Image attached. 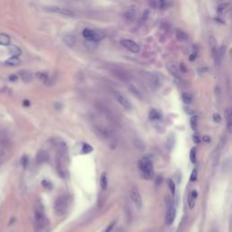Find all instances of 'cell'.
<instances>
[{"mask_svg":"<svg viewBox=\"0 0 232 232\" xmlns=\"http://www.w3.org/2000/svg\"><path fill=\"white\" fill-rule=\"evenodd\" d=\"M36 76H37V78H39L40 80H42L44 82H46L48 80V74L46 72H38L36 73Z\"/></svg>","mask_w":232,"mask_h":232,"instance_id":"cell-31","label":"cell"},{"mask_svg":"<svg viewBox=\"0 0 232 232\" xmlns=\"http://www.w3.org/2000/svg\"><path fill=\"white\" fill-rule=\"evenodd\" d=\"M135 14H136L135 10H134L133 8H130L124 14V17L128 21H132V20H133L134 17H135Z\"/></svg>","mask_w":232,"mask_h":232,"instance_id":"cell-25","label":"cell"},{"mask_svg":"<svg viewBox=\"0 0 232 232\" xmlns=\"http://www.w3.org/2000/svg\"><path fill=\"white\" fill-rule=\"evenodd\" d=\"M82 152H83V153H90L93 152V147L88 143H84Z\"/></svg>","mask_w":232,"mask_h":232,"instance_id":"cell-33","label":"cell"},{"mask_svg":"<svg viewBox=\"0 0 232 232\" xmlns=\"http://www.w3.org/2000/svg\"><path fill=\"white\" fill-rule=\"evenodd\" d=\"M10 37L3 33H0V44L1 46H10Z\"/></svg>","mask_w":232,"mask_h":232,"instance_id":"cell-19","label":"cell"},{"mask_svg":"<svg viewBox=\"0 0 232 232\" xmlns=\"http://www.w3.org/2000/svg\"><path fill=\"white\" fill-rule=\"evenodd\" d=\"M173 145H174V137L172 135H170L169 138L167 139V147L169 148L170 151L172 149Z\"/></svg>","mask_w":232,"mask_h":232,"instance_id":"cell-34","label":"cell"},{"mask_svg":"<svg viewBox=\"0 0 232 232\" xmlns=\"http://www.w3.org/2000/svg\"><path fill=\"white\" fill-rule=\"evenodd\" d=\"M100 185H101V188L105 190L108 187V179H107V176H106V173L105 172H102V175H101V178H100Z\"/></svg>","mask_w":232,"mask_h":232,"instance_id":"cell-20","label":"cell"},{"mask_svg":"<svg viewBox=\"0 0 232 232\" xmlns=\"http://www.w3.org/2000/svg\"><path fill=\"white\" fill-rule=\"evenodd\" d=\"M175 216H176V209H175L174 206L170 205L168 208V211H167L166 215H165V222H166L167 225L172 224V222L174 221V219H175Z\"/></svg>","mask_w":232,"mask_h":232,"instance_id":"cell-9","label":"cell"},{"mask_svg":"<svg viewBox=\"0 0 232 232\" xmlns=\"http://www.w3.org/2000/svg\"><path fill=\"white\" fill-rule=\"evenodd\" d=\"M26 162H27V158H26V156H24V157H23V159H22V164H23V166L26 167Z\"/></svg>","mask_w":232,"mask_h":232,"instance_id":"cell-42","label":"cell"},{"mask_svg":"<svg viewBox=\"0 0 232 232\" xmlns=\"http://www.w3.org/2000/svg\"><path fill=\"white\" fill-rule=\"evenodd\" d=\"M67 208H68V199L67 197L64 195L60 196L57 198L55 203V211L57 215H64L67 211Z\"/></svg>","mask_w":232,"mask_h":232,"instance_id":"cell-3","label":"cell"},{"mask_svg":"<svg viewBox=\"0 0 232 232\" xmlns=\"http://www.w3.org/2000/svg\"><path fill=\"white\" fill-rule=\"evenodd\" d=\"M225 116H226V120H227V128L229 130V132H231V111L230 109H227L225 111Z\"/></svg>","mask_w":232,"mask_h":232,"instance_id":"cell-24","label":"cell"},{"mask_svg":"<svg viewBox=\"0 0 232 232\" xmlns=\"http://www.w3.org/2000/svg\"><path fill=\"white\" fill-rule=\"evenodd\" d=\"M20 63H21V61L18 57H11L6 61V64L9 65V66H17V65L20 64Z\"/></svg>","mask_w":232,"mask_h":232,"instance_id":"cell-23","label":"cell"},{"mask_svg":"<svg viewBox=\"0 0 232 232\" xmlns=\"http://www.w3.org/2000/svg\"><path fill=\"white\" fill-rule=\"evenodd\" d=\"M42 185L44 187V188H46V189H51L52 188V183L49 181H46V179L42 181Z\"/></svg>","mask_w":232,"mask_h":232,"instance_id":"cell-36","label":"cell"},{"mask_svg":"<svg viewBox=\"0 0 232 232\" xmlns=\"http://www.w3.org/2000/svg\"><path fill=\"white\" fill-rule=\"evenodd\" d=\"M224 54H225V47H224V46H220V49L217 51L216 55H215V59H216L217 64H220L222 59L224 57Z\"/></svg>","mask_w":232,"mask_h":232,"instance_id":"cell-16","label":"cell"},{"mask_svg":"<svg viewBox=\"0 0 232 232\" xmlns=\"http://www.w3.org/2000/svg\"><path fill=\"white\" fill-rule=\"evenodd\" d=\"M192 137H193V138H192V139H193V141H194V143H195L198 144V143H200V138H199V136L198 135V134H194V135H193Z\"/></svg>","mask_w":232,"mask_h":232,"instance_id":"cell-38","label":"cell"},{"mask_svg":"<svg viewBox=\"0 0 232 232\" xmlns=\"http://www.w3.org/2000/svg\"><path fill=\"white\" fill-rule=\"evenodd\" d=\"M111 73L113 74L114 77H116L117 79H119L120 81H122V82H128V81H130V74L123 69L114 67V68L111 69Z\"/></svg>","mask_w":232,"mask_h":232,"instance_id":"cell-6","label":"cell"},{"mask_svg":"<svg viewBox=\"0 0 232 232\" xmlns=\"http://www.w3.org/2000/svg\"><path fill=\"white\" fill-rule=\"evenodd\" d=\"M176 38L179 42H185L188 40V35L185 32H183L182 30H177L176 31Z\"/></svg>","mask_w":232,"mask_h":232,"instance_id":"cell-21","label":"cell"},{"mask_svg":"<svg viewBox=\"0 0 232 232\" xmlns=\"http://www.w3.org/2000/svg\"><path fill=\"white\" fill-rule=\"evenodd\" d=\"M44 9L47 12L59 14V15H62V16H65V17H74V13L72 10H70L68 8H65V7H62V6H44Z\"/></svg>","mask_w":232,"mask_h":232,"instance_id":"cell-4","label":"cell"},{"mask_svg":"<svg viewBox=\"0 0 232 232\" xmlns=\"http://www.w3.org/2000/svg\"><path fill=\"white\" fill-rule=\"evenodd\" d=\"M190 127L193 131H197L198 129V116L192 115L190 117Z\"/></svg>","mask_w":232,"mask_h":232,"instance_id":"cell-27","label":"cell"},{"mask_svg":"<svg viewBox=\"0 0 232 232\" xmlns=\"http://www.w3.org/2000/svg\"><path fill=\"white\" fill-rule=\"evenodd\" d=\"M168 186H169V189H170L171 194H172V195H174L175 191H176V185H175V182L171 179H168Z\"/></svg>","mask_w":232,"mask_h":232,"instance_id":"cell-30","label":"cell"},{"mask_svg":"<svg viewBox=\"0 0 232 232\" xmlns=\"http://www.w3.org/2000/svg\"><path fill=\"white\" fill-rule=\"evenodd\" d=\"M213 121H214L215 123H220V122L221 121V117H220V115L218 114H215L213 115Z\"/></svg>","mask_w":232,"mask_h":232,"instance_id":"cell-37","label":"cell"},{"mask_svg":"<svg viewBox=\"0 0 232 232\" xmlns=\"http://www.w3.org/2000/svg\"><path fill=\"white\" fill-rule=\"evenodd\" d=\"M130 198L132 200L133 204L135 205V207L137 208H141L143 207V199H141V196L140 194L139 190L136 188V187H132L130 190Z\"/></svg>","mask_w":232,"mask_h":232,"instance_id":"cell-5","label":"cell"},{"mask_svg":"<svg viewBox=\"0 0 232 232\" xmlns=\"http://www.w3.org/2000/svg\"><path fill=\"white\" fill-rule=\"evenodd\" d=\"M48 160H49V155L46 152H44V151H40L36 155L37 163H40V164L44 163V162L48 161Z\"/></svg>","mask_w":232,"mask_h":232,"instance_id":"cell-12","label":"cell"},{"mask_svg":"<svg viewBox=\"0 0 232 232\" xmlns=\"http://www.w3.org/2000/svg\"><path fill=\"white\" fill-rule=\"evenodd\" d=\"M197 179V170L194 169L191 172V175H190V181H195Z\"/></svg>","mask_w":232,"mask_h":232,"instance_id":"cell-35","label":"cell"},{"mask_svg":"<svg viewBox=\"0 0 232 232\" xmlns=\"http://www.w3.org/2000/svg\"><path fill=\"white\" fill-rule=\"evenodd\" d=\"M121 44H122V46H124L126 49H128L130 52H132V53H134V54H136L138 53V52L140 51V46H138V44L132 41V40H130V39H123L121 41Z\"/></svg>","mask_w":232,"mask_h":232,"instance_id":"cell-7","label":"cell"},{"mask_svg":"<svg viewBox=\"0 0 232 232\" xmlns=\"http://www.w3.org/2000/svg\"><path fill=\"white\" fill-rule=\"evenodd\" d=\"M198 197V191L197 190H192L190 194V197L188 199V203H189V207L190 209H192L195 206V202H196V199Z\"/></svg>","mask_w":232,"mask_h":232,"instance_id":"cell-14","label":"cell"},{"mask_svg":"<svg viewBox=\"0 0 232 232\" xmlns=\"http://www.w3.org/2000/svg\"><path fill=\"white\" fill-rule=\"evenodd\" d=\"M114 222H111L110 225L106 228V229H105V231H104V232H110L111 230V229L114 228Z\"/></svg>","mask_w":232,"mask_h":232,"instance_id":"cell-39","label":"cell"},{"mask_svg":"<svg viewBox=\"0 0 232 232\" xmlns=\"http://www.w3.org/2000/svg\"><path fill=\"white\" fill-rule=\"evenodd\" d=\"M149 116H150V119H151L152 121H160V120L161 119V114L156 109H152L151 111H150Z\"/></svg>","mask_w":232,"mask_h":232,"instance_id":"cell-17","label":"cell"},{"mask_svg":"<svg viewBox=\"0 0 232 232\" xmlns=\"http://www.w3.org/2000/svg\"><path fill=\"white\" fill-rule=\"evenodd\" d=\"M8 50H9V53L10 55H12V57H18L20 55H21V49L19 47H17V46H8Z\"/></svg>","mask_w":232,"mask_h":232,"instance_id":"cell-18","label":"cell"},{"mask_svg":"<svg viewBox=\"0 0 232 232\" xmlns=\"http://www.w3.org/2000/svg\"><path fill=\"white\" fill-rule=\"evenodd\" d=\"M18 73H19L21 79L23 80V82H25V83H30V82H32V80H33V74L30 73V72L26 71V70H22Z\"/></svg>","mask_w":232,"mask_h":232,"instance_id":"cell-13","label":"cell"},{"mask_svg":"<svg viewBox=\"0 0 232 232\" xmlns=\"http://www.w3.org/2000/svg\"><path fill=\"white\" fill-rule=\"evenodd\" d=\"M139 168L143 173V177L147 179H152L154 175V170H153V165L152 161L150 160L147 157L141 159L139 161Z\"/></svg>","mask_w":232,"mask_h":232,"instance_id":"cell-1","label":"cell"},{"mask_svg":"<svg viewBox=\"0 0 232 232\" xmlns=\"http://www.w3.org/2000/svg\"><path fill=\"white\" fill-rule=\"evenodd\" d=\"M23 104H24L25 106H29V105H30V102L27 101V100H25L24 102H23Z\"/></svg>","mask_w":232,"mask_h":232,"instance_id":"cell-44","label":"cell"},{"mask_svg":"<svg viewBox=\"0 0 232 232\" xmlns=\"http://www.w3.org/2000/svg\"><path fill=\"white\" fill-rule=\"evenodd\" d=\"M9 79H10V81L15 82V81H17L18 79V77H17V75H16V74H12V75L9 76Z\"/></svg>","mask_w":232,"mask_h":232,"instance_id":"cell-41","label":"cell"},{"mask_svg":"<svg viewBox=\"0 0 232 232\" xmlns=\"http://www.w3.org/2000/svg\"><path fill=\"white\" fill-rule=\"evenodd\" d=\"M190 161L191 163H196V148L193 147L191 148L190 150Z\"/></svg>","mask_w":232,"mask_h":232,"instance_id":"cell-32","label":"cell"},{"mask_svg":"<svg viewBox=\"0 0 232 232\" xmlns=\"http://www.w3.org/2000/svg\"><path fill=\"white\" fill-rule=\"evenodd\" d=\"M181 98H182V101L185 103H187V104H190L192 102V96L189 93H186V92L182 93H181Z\"/></svg>","mask_w":232,"mask_h":232,"instance_id":"cell-26","label":"cell"},{"mask_svg":"<svg viewBox=\"0 0 232 232\" xmlns=\"http://www.w3.org/2000/svg\"><path fill=\"white\" fill-rule=\"evenodd\" d=\"M196 56H197L196 54H192V55H190V61H194V60H195V58H196Z\"/></svg>","mask_w":232,"mask_h":232,"instance_id":"cell-43","label":"cell"},{"mask_svg":"<svg viewBox=\"0 0 232 232\" xmlns=\"http://www.w3.org/2000/svg\"><path fill=\"white\" fill-rule=\"evenodd\" d=\"M35 220L36 222L38 223V225L40 226H44V224L46 222V217H44V213L39 211V209H36L35 212Z\"/></svg>","mask_w":232,"mask_h":232,"instance_id":"cell-11","label":"cell"},{"mask_svg":"<svg viewBox=\"0 0 232 232\" xmlns=\"http://www.w3.org/2000/svg\"><path fill=\"white\" fill-rule=\"evenodd\" d=\"M203 141H211V138H209L208 136H203Z\"/></svg>","mask_w":232,"mask_h":232,"instance_id":"cell-45","label":"cell"},{"mask_svg":"<svg viewBox=\"0 0 232 232\" xmlns=\"http://www.w3.org/2000/svg\"><path fill=\"white\" fill-rule=\"evenodd\" d=\"M149 5L152 8H157V1H151L149 3Z\"/></svg>","mask_w":232,"mask_h":232,"instance_id":"cell-40","label":"cell"},{"mask_svg":"<svg viewBox=\"0 0 232 232\" xmlns=\"http://www.w3.org/2000/svg\"><path fill=\"white\" fill-rule=\"evenodd\" d=\"M83 35L84 36L85 39L93 43L99 42L104 37V35L102 32H100L99 30H93V29H89V28H85L84 30Z\"/></svg>","mask_w":232,"mask_h":232,"instance_id":"cell-2","label":"cell"},{"mask_svg":"<svg viewBox=\"0 0 232 232\" xmlns=\"http://www.w3.org/2000/svg\"><path fill=\"white\" fill-rule=\"evenodd\" d=\"M166 68L171 73V75H173L175 78L179 79V77H181V72H179V68L174 63H168L166 64Z\"/></svg>","mask_w":232,"mask_h":232,"instance_id":"cell-10","label":"cell"},{"mask_svg":"<svg viewBox=\"0 0 232 232\" xmlns=\"http://www.w3.org/2000/svg\"><path fill=\"white\" fill-rule=\"evenodd\" d=\"M150 84L154 88H158L161 84L160 76L157 75V74H151L150 75Z\"/></svg>","mask_w":232,"mask_h":232,"instance_id":"cell-15","label":"cell"},{"mask_svg":"<svg viewBox=\"0 0 232 232\" xmlns=\"http://www.w3.org/2000/svg\"><path fill=\"white\" fill-rule=\"evenodd\" d=\"M172 5L170 1H165V0H162V1H157V8L160 9H167Z\"/></svg>","mask_w":232,"mask_h":232,"instance_id":"cell-22","label":"cell"},{"mask_svg":"<svg viewBox=\"0 0 232 232\" xmlns=\"http://www.w3.org/2000/svg\"><path fill=\"white\" fill-rule=\"evenodd\" d=\"M114 98L116 99V101L121 104V105L124 108V109H126V110H130L131 108H132V104H131V102H130V101L128 100L126 98L125 96H123V94H121V93H114Z\"/></svg>","mask_w":232,"mask_h":232,"instance_id":"cell-8","label":"cell"},{"mask_svg":"<svg viewBox=\"0 0 232 232\" xmlns=\"http://www.w3.org/2000/svg\"><path fill=\"white\" fill-rule=\"evenodd\" d=\"M64 43L67 44V46H73V44H75V38H74L73 36H71V35L64 36Z\"/></svg>","mask_w":232,"mask_h":232,"instance_id":"cell-28","label":"cell"},{"mask_svg":"<svg viewBox=\"0 0 232 232\" xmlns=\"http://www.w3.org/2000/svg\"><path fill=\"white\" fill-rule=\"evenodd\" d=\"M229 9V3H225V4H221L218 7V12L220 14H224Z\"/></svg>","mask_w":232,"mask_h":232,"instance_id":"cell-29","label":"cell"}]
</instances>
